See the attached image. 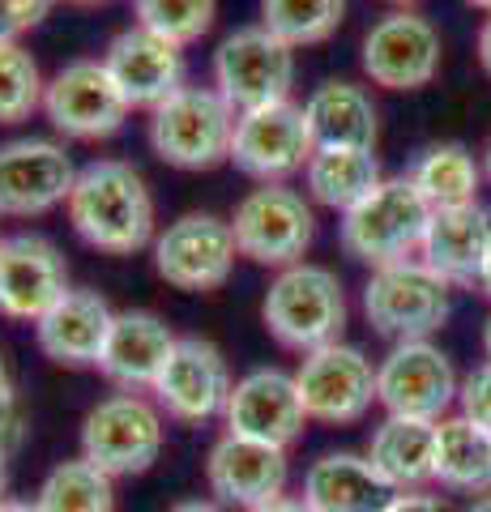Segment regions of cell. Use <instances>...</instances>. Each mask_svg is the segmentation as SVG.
I'll list each match as a JSON object with an SVG mask.
<instances>
[{
  "label": "cell",
  "instance_id": "cell-1",
  "mask_svg": "<svg viewBox=\"0 0 491 512\" xmlns=\"http://www.w3.org/2000/svg\"><path fill=\"white\" fill-rule=\"evenodd\" d=\"M69 222L90 248L112 256H129L158 239L150 184L124 158H94V163L77 171Z\"/></svg>",
  "mask_w": 491,
  "mask_h": 512
},
{
  "label": "cell",
  "instance_id": "cell-2",
  "mask_svg": "<svg viewBox=\"0 0 491 512\" xmlns=\"http://www.w3.org/2000/svg\"><path fill=\"white\" fill-rule=\"evenodd\" d=\"M265 329L299 355H312L329 342H342L346 329V291L334 269L299 261L278 269V278L269 282L265 303H261Z\"/></svg>",
  "mask_w": 491,
  "mask_h": 512
},
{
  "label": "cell",
  "instance_id": "cell-3",
  "mask_svg": "<svg viewBox=\"0 0 491 512\" xmlns=\"http://www.w3.org/2000/svg\"><path fill=\"white\" fill-rule=\"evenodd\" d=\"M427 222H432V205L402 175V180H380L355 210H346L338 235L346 256L385 269L398 261H415V252H423Z\"/></svg>",
  "mask_w": 491,
  "mask_h": 512
},
{
  "label": "cell",
  "instance_id": "cell-4",
  "mask_svg": "<svg viewBox=\"0 0 491 512\" xmlns=\"http://www.w3.org/2000/svg\"><path fill=\"white\" fill-rule=\"evenodd\" d=\"M235 111L214 86H180L150 111V146L167 167L210 171L231 158Z\"/></svg>",
  "mask_w": 491,
  "mask_h": 512
},
{
  "label": "cell",
  "instance_id": "cell-5",
  "mask_svg": "<svg viewBox=\"0 0 491 512\" xmlns=\"http://www.w3.org/2000/svg\"><path fill=\"white\" fill-rule=\"evenodd\" d=\"M363 312L376 333L393 342H419L445 325L453 312V286L423 261H398L372 269L363 286Z\"/></svg>",
  "mask_w": 491,
  "mask_h": 512
},
{
  "label": "cell",
  "instance_id": "cell-6",
  "mask_svg": "<svg viewBox=\"0 0 491 512\" xmlns=\"http://www.w3.org/2000/svg\"><path fill=\"white\" fill-rule=\"evenodd\" d=\"M295 86V47L282 43L274 30L240 26L218 43L214 52V90L227 99V107L257 111L269 103H287Z\"/></svg>",
  "mask_w": 491,
  "mask_h": 512
},
{
  "label": "cell",
  "instance_id": "cell-7",
  "mask_svg": "<svg viewBox=\"0 0 491 512\" xmlns=\"http://www.w3.org/2000/svg\"><path fill=\"white\" fill-rule=\"evenodd\" d=\"M158 453H163V410L141 393H112L82 419V457L103 474H146Z\"/></svg>",
  "mask_w": 491,
  "mask_h": 512
},
{
  "label": "cell",
  "instance_id": "cell-8",
  "mask_svg": "<svg viewBox=\"0 0 491 512\" xmlns=\"http://www.w3.org/2000/svg\"><path fill=\"white\" fill-rule=\"evenodd\" d=\"M231 231L240 256L257 265L287 269L304 261V252L312 248L316 218L304 192H295L291 184H261L235 205Z\"/></svg>",
  "mask_w": 491,
  "mask_h": 512
},
{
  "label": "cell",
  "instance_id": "cell-9",
  "mask_svg": "<svg viewBox=\"0 0 491 512\" xmlns=\"http://www.w3.org/2000/svg\"><path fill=\"white\" fill-rule=\"evenodd\" d=\"M462 384L449 355L427 338L419 342H393V350L376 363V402L393 419H423L440 423L457 402Z\"/></svg>",
  "mask_w": 491,
  "mask_h": 512
},
{
  "label": "cell",
  "instance_id": "cell-10",
  "mask_svg": "<svg viewBox=\"0 0 491 512\" xmlns=\"http://www.w3.org/2000/svg\"><path fill=\"white\" fill-rule=\"evenodd\" d=\"M43 111L56 133L73 141H99L120 133L133 107L112 82L103 56H77L52 73V82L43 90Z\"/></svg>",
  "mask_w": 491,
  "mask_h": 512
},
{
  "label": "cell",
  "instance_id": "cell-11",
  "mask_svg": "<svg viewBox=\"0 0 491 512\" xmlns=\"http://www.w3.org/2000/svg\"><path fill=\"white\" fill-rule=\"evenodd\" d=\"M312 150L316 146H312L304 107L287 99V103H269L235 116L227 163H235V171H244L261 184H287L295 171L308 167Z\"/></svg>",
  "mask_w": 491,
  "mask_h": 512
},
{
  "label": "cell",
  "instance_id": "cell-12",
  "mask_svg": "<svg viewBox=\"0 0 491 512\" xmlns=\"http://www.w3.org/2000/svg\"><path fill=\"white\" fill-rule=\"evenodd\" d=\"M235 231L231 218L218 214H180L154 239V269L176 291H214L235 269Z\"/></svg>",
  "mask_w": 491,
  "mask_h": 512
},
{
  "label": "cell",
  "instance_id": "cell-13",
  "mask_svg": "<svg viewBox=\"0 0 491 512\" xmlns=\"http://www.w3.org/2000/svg\"><path fill=\"white\" fill-rule=\"evenodd\" d=\"M295 384L308 419L329 427L359 423L376 402V367L359 346L346 342H329L304 355V363L295 367Z\"/></svg>",
  "mask_w": 491,
  "mask_h": 512
},
{
  "label": "cell",
  "instance_id": "cell-14",
  "mask_svg": "<svg viewBox=\"0 0 491 512\" xmlns=\"http://www.w3.org/2000/svg\"><path fill=\"white\" fill-rule=\"evenodd\" d=\"M77 167L60 141L13 137L0 146V214L39 218L56 205H69Z\"/></svg>",
  "mask_w": 491,
  "mask_h": 512
},
{
  "label": "cell",
  "instance_id": "cell-15",
  "mask_svg": "<svg viewBox=\"0 0 491 512\" xmlns=\"http://www.w3.org/2000/svg\"><path fill=\"white\" fill-rule=\"evenodd\" d=\"M231 367L210 338H180L163 376L154 384V406L176 423H210L231 402Z\"/></svg>",
  "mask_w": 491,
  "mask_h": 512
},
{
  "label": "cell",
  "instance_id": "cell-16",
  "mask_svg": "<svg viewBox=\"0 0 491 512\" xmlns=\"http://www.w3.org/2000/svg\"><path fill=\"white\" fill-rule=\"evenodd\" d=\"M73 291L69 265L47 235H9L0 248V316L9 320H39Z\"/></svg>",
  "mask_w": 491,
  "mask_h": 512
},
{
  "label": "cell",
  "instance_id": "cell-17",
  "mask_svg": "<svg viewBox=\"0 0 491 512\" xmlns=\"http://www.w3.org/2000/svg\"><path fill=\"white\" fill-rule=\"evenodd\" d=\"M363 73L385 90H423L440 73L436 26L410 9L385 13L363 39Z\"/></svg>",
  "mask_w": 491,
  "mask_h": 512
},
{
  "label": "cell",
  "instance_id": "cell-18",
  "mask_svg": "<svg viewBox=\"0 0 491 512\" xmlns=\"http://www.w3.org/2000/svg\"><path fill=\"white\" fill-rule=\"evenodd\" d=\"M223 423L231 436H248V440H265L287 448L291 440H299V431L308 423L304 397H299L295 372H282V367H257L235 380L231 402L223 410Z\"/></svg>",
  "mask_w": 491,
  "mask_h": 512
},
{
  "label": "cell",
  "instance_id": "cell-19",
  "mask_svg": "<svg viewBox=\"0 0 491 512\" xmlns=\"http://www.w3.org/2000/svg\"><path fill=\"white\" fill-rule=\"evenodd\" d=\"M287 448L265 444V440H248V436H227L214 440L210 461H205V483H210L218 504H235V508H261L278 495H287Z\"/></svg>",
  "mask_w": 491,
  "mask_h": 512
},
{
  "label": "cell",
  "instance_id": "cell-20",
  "mask_svg": "<svg viewBox=\"0 0 491 512\" xmlns=\"http://www.w3.org/2000/svg\"><path fill=\"white\" fill-rule=\"evenodd\" d=\"M103 64L112 73V82L129 99V107H158L184 86V47L171 39L154 35L146 26H129L107 43Z\"/></svg>",
  "mask_w": 491,
  "mask_h": 512
},
{
  "label": "cell",
  "instance_id": "cell-21",
  "mask_svg": "<svg viewBox=\"0 0 491 512\" xmlns=\"http://www.w3.org/2000/svg\"><path fill=\"white\" fill-rule=\"evenodd\" d=\"M176 333L163 316L154 312H116V325L107 333V346H103V359H99V372L116 384L120 393H154L158 376L176 350Z\"/></svg>",
  "mask_w": 491,
  "mask_h": 512
},
{
  "label": "cell",
  "instance_id": "cell-22",
  "mask_svg": "<svg viewBox=\"0 0 491 512\" xmlns=\"http://www.w3.org/2000/svg\"><path fill=\"white\" fill-rule=\"evenodd\" d=\"M116 325V312L99 291L73 286V291L35 325L39 350L60 367H99L107 333Z\"/></svg>",
  "mask_w": 491,
  "mask_h": 512
},
{
  "label": "cell",
  "instance_id": "cell-23",
  "mask_svg": "<svg viewBox=\"0 0 491 512\" xmlns=\"http://www.w3.org/2000/svg\"><path fill=\"white\" fill-rule=\"evenodd\" d=\"M393 495L398 491L368 453H325L308 466L299 500L312 512H385Z\"/></svg>",
  "mask_w": 491,
  "mask_h": 512
},
{
  "label": "cell",
  "instance_id": "cell-24",
  "mask_svg": "<svg viewBox=\"0 0 491 512\" xmlns=\"http://www.w3.org/2000/svg\"><path fill=\"white\" fill-rule=\"evenodd\" d=\"M491 252V210L462 205V210H436L427 222L419 261L436 269L449 286H474L483 278Z\"/></svg>",
  "mask_w": 491,
  "mask_h": 512
},
{
  "label": "cell",
  "instance_id": "cell-25",
  "mask_svg": "<svg viewBox=\"0 0 491 512\" xmlns=\"http://www.w3.org/2000/svg\"><path fill=\"white\" fill-rule=\"evenodd\" d=\"M304 120L316 150H376L380 120L372 94L355 82H325L308 94Z\"/></svg>",
  "mask_w": 491,
  "mask_h": 512
},
{
  "label": "cell",
  "instance_id": "cell-26",
  "mask_svg": "<svg viewBox=\"0 0 491 512\" xmlns=\"http://www.w3.org/2000/svg\"><path fill=\"white\" fill-rule=\"evenodd\" d=\"M368 461L389 478L393 491H423L436 483V423L385 414L368 440Z\"/></svg>",
  "mask_w": 491,
  "mask_h": 512
},
{
  "label": "cell",
  "instance_id": "cell-27",
  "mask_svg": "<svg viewBox=\"0 0 491 512\" xmlns=\"http://www.w3.org/2000/svg\"><path fill=\"white\" fill-rule=\"evenodd\" d=\"M436 483L449 491H491V431L466 414L436 423Z\"/></svg>",
  "mask_w": 491,
  "mask_h": 512
},
{
  "label": "cell",
  "instance_id": "cell-28",
  "mask_svg": "<svg viewBox=\"0 0 491 512\" xmlns=\"http://www.w3.org/2000/svg\"><path fill=\"white\" fill-rule=\"evenodd\" d=\"M385 180L372 150H312L304 167L308 197L325 210H355L368 192Z\"/></svg>",
  "mask_w": 491,
  "mask_h": 512
},
{
  "label": "cell",
  "instance_id": "cell-29",
  "mask_svg": "<svg viewBox=\"0 0 491 512\" xmlns=\"http://www.w3.org/2000/svg\"><path fill=\"white\" fill-rule=\"evenodd\" d=\"M419 188V197L436 210H462V205H479V184H483V167L474 163V154L457 141L432 146L415 158V167L406 175Z\"/></svg>",
  "mask_w": 491,
  "mask_h": 512
},
{
  "label": "cell",
  "instance_id": "cell-30",
  "mask_svg": "<svg viewBox=\"0 0 491 512\" xmlns=\"http://www.w3.org/2000/svg\"><path fill=\"white\" fill-rule=\"evenodd\" d=\"M39 512H116V478L86 457L60 461L35 495Z\"/></svg>",
  "mask_w": 491,
  "mask_h": 512
},
{
  "label": "cell",
  "instance_id": "cell-31",
  "mask_svg": "<svg viewBox=\"0 0 491 512\" xmlns=\"http://www.w3.org/2000/svg\"><path fill=\"white\" fill-rule=\"evenodd\" d=\"M342 13L346 0H261V26L291 47L325 43L342 26Z\"/></svg>",
  "mask_w": 491,
  "mask_h": 512
},
{
  "label": "cell",
  "instance_id": "cell-32",
  "mask_svg": "<svg viewBox=\"0 0 491 512\" xmlns=\"http://www.w3.org/2000/svg\"><path fill=\"white\" fill-rule=\"evenodd\" d=\"M43 73L22 43H0V124H22L43 107Z\"/></svg>",
  "mask_w": 491,
  "mask_h": 512
},
{
  "label": "cell",
  "instance_id": "cell-33",
  "mask_svg": "<svg viewBox=\"0 0 491 512\" xmlns=\"http://www.w3.org/2000/svg\"><path fill=\"white\" fill-rule=\"evenodd\" d=\"M214 13H218V0H133L137 26L171 39L176 47L197 43L214 26Z\"/></svg>",
  "mask_w": 491,
  "mask_h": 512
},
{
  "label": "cell",
  "instance_id": "cell-34",
  "mask_svg": "<svg viewBox=\"0 0 491 512\" xmlns=\"http://www.w3.org/2000/svg\"><path fill=\"white\" fill-rule=\"evenodd\" d=\"M56 0H0V43H18L26 30H35Z\"/></svg>",
  "mask_w": 491,
  "mask_h": 512
},
{
  "label": "cell",
  "instance_id": "cell-35",
  "mask_svg": "<svg viewBox=\"0 0 491 512\" xmlns=\"http://www.w3.org/2000/svg\"><path fill=\"white\" fill-rule=\"evenodd\" d=\"M457 406H462L466 419H474L479 427H487V431H491V363L474 367V372L462 380Z\"/></svg>",
  "mask_w": 491,
  "mask_h": 512
},
{
  "label": "cell",
  "instance_id": "cell-36",
  "mask_svg": "<svg viewBox=\"0 0 491 512\" xmlns=\"http://www.w3.org/2000/svg\"><path fill=\"white\" fill-rule=\"evenodd\" d=\"M26 436V414H22V402L18 393H0V453H13Z\"/></svg>",
  "mask_w": 491,
  "mask_h": 512
},
{
  "label": "cell",
  "instance_id": "cell-37",
  "mask_svg": "<svg viewBox=\"0 0 491 512\" xmlns=\"http://www.w3.org/2000/svg\"><path fill=\"white\" fill-rule=\"evenodd\" d=\"M385 512H453V508L440 500V495H427V491H398Z\"/></svg>",
  "mask_w": 491,
  "mask_h": 512
},
{
  "label": "cell",
  "instance_id": "cell-38",
  "mask_svg": "<svg viewBox=\"0 0 491 512\" xmlns=\"http://www.w3.org/2000/svg\"><path fill=\"white\" fill-rule=\"evenodd\" d=\"M252 512H312L299 495H278V500H269V504H261V508H252Z\"/></svg>",
  "mask_w": 491,
  "mask_h": 512
},
{
  "label": "cell",
  "instance_id": "cell-39",
  "mask_svg": "<svg viewBox=\"0 0 491 512\" xmlns=\"http://www.w3.org/2000/svg\"><path fill=\"white\" fill-rule=\"evenodd\" d=\"M167 512H227L218 500H180V504H171Z\"/></svg>",
  "mask_w": 491,
  "mask_h": 512
},
{
  "label": "cell",
  "instance_id": "cell-40",
  "mask_svg": "<svg viewBox=\"0 0 491 512\" xmlns=\"http://www.w3.org/2000/svg\"><path fill=\"white\" fill-rule=\"evenodd\" d=\"M479 60H483V69H487V77H491V18H487L483 30H479Z\"/></svg>",
  "mask_w": 491,
  "mask_h": 512
},
{
  "label": "cell",
  "instance_id": "cell-41",
  "mask_svg": "<svg viewBox=\"0 0 491 512\" xmlns=\"http://www.w3.org/2000/svg\"><path fill=\"white\" fill-rule=\"evenodd\" d=\"M0 393H18V389H13V376H9V359H5V346H0Z\"/></svg>",
  "mask_w": 491,
  "mask_h": 512
},
{
  "label": "cell",
  "instance_id": "cell-42",
  "mask_svg": "<svg viewBox=\"0 0 491 512\" xmlns=\"http://www.w3.org/2000/svg\"><path fill=\"white\" fill-rule=\"evenodd\" d=\"M0 512H39L35 500H0Z\"/></svg>",
  "mask_w": 491,
  "mask_h": 512
},
{
  "label": "cell",
  "instance_id": "cell-43",
  "mask_svg": "<svg viewBox=\"0 0 491 512\" xmlns=\"http://www.w3.org/2000/svg\"><path fill=\"white\" fill-rule=\"evenodd\" d=\"M5 491H9V457H5V453H0V500H9V495H5Z\"/></svg>",
  "mask_w": 491,
  "mask_h": 512
},
{
  "label": "cell",
  "instance_id": "cell-44",
  "mask_svg": "<svg viewBox=\"0 0 491 512\" xmlns=\"http://www.w3.org/2000/svg\"><path fill=\"white\" fill-rule=\"evenodd\" d=\"M479 286H483V295L491 299V252H487V265H483V278H479Z\"/></svg>",
  "mask_w": 491,
  "mask_h": 512
},
{
  "label": "cell",
  "instance_id": "cell-45",
  "mask_svg": "<svg viewBox=\"0 0 491 512\" xmlns=\"http://www.w3.org/2000/svg\"><path fill=\"white\" fill-rule=\"evenodd\" d=\"M483 350H487V363H491V316H487V325H483Z\"/></svg>",
  "mask_w": 491,
  "mask_h": 512
},
{
  "label": "cell",
  "instance_id": "cell-46",
  "mask_svg": "<svg viewBox=\"0 0 491 512\" xmlns=\"http://www.w3.org/2000/svg\"><path fill=\"white\" fill-rule=\"evenodd\" d=\"M466 512H491V495H487V500H474Z\"/></svg>",
  "mask_w": 491,
  "mask_h": 512
},
{
  "label": "cell",
  "instance_id": "cell-47",
  "mask_svg": "<svg viewBox=\"0 0 491 512\" xmlns=\"http://www.w3.org/2000/svg\"><path fill=\"white\" fill-rule=\"evenodd\" d=\"M466 5H474V9H483V13H491V0H466Z\"/></svg>",
  "mask_w": 491,
  "mask_h": 512
},
{
  "label": "cell",
  "instance_id": "cell-48",
  "mask_svg": "<svg viewBox=\"0 0 491 512\" xmlns=\"http://www.w3.org/2000/svg\"><path fill=\"white\" fill-rule=\"evenodd\" d=\"M483 175L491 180V146H487V154H483Z\"/></svg>",
  "mask_w": 491,
  "mask_h": 512
},
{
  "label": "cell",
  "instance_id": "cell-49",
  "mask_svg": "<svg viewBox=\"0 0 491 512\" xmlns=\"http://www.w3.org/2000/svg\"><path fill=\"white\" fill-rule=\"evenodd\" d=\"M69 5H99V0H69Z\"/></svg>",
  "mask_w": 491,
  "mask_h": 512
},
{
  "label": "cell",
  "instance_id": "cell-50",
  "mask_svg": "<svg viewBox=\"0 0 491 512\" xmlns=\"http://www.w3.org/2000/svg\"><path fill=\"white\" fill-rule=\"evenodd\" d=\"M393 5H410V0H393Z\"/></svg>",
  "mask_w": 491,
  "mask_h": 512
},
{
  "label": "cell",
  "instance_id": "cell-51",
  "mask_svg": "<svg viewBox=\"0 0 491 512\" xmlns=\"http://www.w3.org/2000/svg\"><path fill=\"white\" fill-rule=\"evenodd\" d=\"M5 239H9V235H0V248H5Z\"/></svg>",
  "mask_w": 491,
  "mask_h": 512
}]
</instances>
